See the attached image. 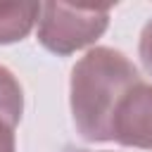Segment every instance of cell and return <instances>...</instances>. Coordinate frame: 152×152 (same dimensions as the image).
I'll return each instance as SVG.
<instances>
[{
    "instance_id": "1",
    "label": "cell",
    "mask_w": 152,
    "mask_h": 152,
    "mask_svg": "<svg viewBox=\"0 0 152 152\" xmlns=\"http://www.w3.org/2000/svg\"><path fill=\"white\" fill-rule=\"evenodd\" d=\"M138 81H142L138 66L121 50L90 48L69 78V107L78 135L88 142H109L114 112Z\"/></svg>"
},
{
    "instance_id": "2",
    "label": "cell",
    "mask_w": 152,
    "mask_h": 152,
    "mask_svg": "<svg viewBox=\"0 0 152 152\" xmlns=\"http://www.w3.org/2000/svg\"><path fill=\"white\" fill-rule=\"evenodd\" d=\"M109 5L97 7L43 2L38 19V43L57 57H69L102 38L109 26Z\"/></svg>"
},
{
    "instance_id": "3",
    "label": "cell",
    "mask_w": 152,
    "mask_h": 152,
    "mask_svg": "<svg viewBox=\"0 0 152 152\" xmlns=\"http://www.w3.org/2000/svg\"><path fill=\"white\" fill-rule=\"evenodd\" d=\"M112 140L124 147L152 150V86L138 81L119 102L112 119Z\"/></svg>"
},
{
    "instance_id": "4",
    "label": "cell",
    "mask_w": 152,
    "mask_h": 152,
    "mask_svg": "<svg viewBox=\"0 0 152 152\" xmlns=\"http://www.w3.org/2000/svg\"><path fill=\"white\" fill-rule=\"evenodd\" d=\"M38 2H0V45L24 40L40 19Z\"/></svg>"
},
{
    "instance_id": "5",
    "label": "cell",
    "mask_w": 152,
    "mask_h": 152,
    "mask_svg": "<svg viewBox=\"0 0 152 152\" xmlns=\"http://www.w3.org/2000/svg\"><path fill=\"white\" fill-rule=\"evenodd\" d=\"M21 114H24L21 83L12 74V69L0 64V121H5V124L17 128V124L21 121Z\"/></svg>"
},
{
    "instance_id": "6",
    "label": "cell",
    "mask_w": 152,
    "mask_h": 152,
    "mask_svg": "<svg viewBox=\"0 0 152 152\" xmlns=\"http://www.w3.org/2000/svg\"><path fill=\"white\" fill-rule=\"evenodd\" d=\"M138 57H140L142 69L152 76V19H147L145 26H142V31H140V38H138Z\"/></svg>"
},
{
    "instance_id": "7",
    "label": "cell",
    "mask_w": 152,
    "mask_h": 152,
    "mask_svg": "<svg viewBox=\"0 0 152 152\" xmlns=\"http://www.w3.org/2000/svg\"><path fill=\"white\" fill-rule=\"evenodd\" d=\"M0 152H17V138H14V126L0 121Z\"/></svg>"
},
{
    "instance_id": "8",
    "label": "cell",
    "mask_w": 152,
    "mask_h": 152,
    "mask_svg": "<svg viewBox=\"0 0 152 152\" xmlns=\"http://www.w3.org/2000/svg\"><path fill=\"white\" fill-rule=\"evenodd\" d=\"M69 152H90V150H69Z\"/></svg>"
}]
</instances>
